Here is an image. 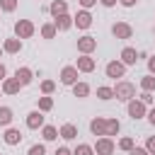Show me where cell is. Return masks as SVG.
<instances>
[{
  "mask_svg": "<svg viewBox=\"0 0 155 155\" xmlns=\"http://www.w3.org/2000/svg\"><path fill=\"white\" fill-rule=\"evenodd\" d=\"M78 73H80V70H78L75 65H65V68L61 70V82L68 85V87H73V85L78 82Z\"/></svg>",
  "mask_w": 155,
  "mask_h": 155,
  "instance_id": "ba28073f",
  "label": "cell"
},
{
  "mask_svg": "<svg viewBox=\"0 0 155 155\" xmlns=\"http://www.w3.org/2000/svg\"><path fill=\"white\" fill-rule=\"evenodd\" d=\"M73 155H94V148L87 143H78V148L73 150Z\"/></svg>",
  "mask_w": 155,
  "mask_h": 155,
  "instance_id": "f1b7e54d",
  "label": "cell"
},
{
  "mask_svg": "<svg viewBox=\"0 0 155 155\" xmlns=\"http://www.w3.org/2000/svg\"><path fill=\"white\" fill-rule=\"evenodd\" d=\"M104 73H107V78H124V73H126V65L121 63V61H109L107 63V68H104Z\"/></svg>",
  "mask_w": 155,
  "mask_h": 155,
  "instance_id": "52a82bcc",
  "label": "cell"
},
{
  "mask_svg": "<svg viewBox=\"0 0 155 155\" xmlns=\"http://www.w3.org/2000/svg\"><path fill=\"white\" fill-rule=\"evenodd\" d=\"M97 97L99 99H114V87H107V85H102V87H97Z\"/></svg>",
  "mask_w": 155,
  "mask_h": 155,
  "instance_id": "83f0119b",
  "label": "cell"
},
{
  "mask_svg": "<svg viewBox=\"0 0 155 155\" xmlns=\"http://www.w3.org/2000/svg\"><path fill=\"white\" fill-rule=\"evenodd\" d=\"M78 2H80V7H82V10H90V7H94L99 0H78Z\"/></svg>",
  "mask_w": 155,
  "mask_h": 155,
  "instance_id": "e575fe53",
  "label": "cell"
},
{
  "mask_svg": "<svg viewBox=\"0 0 155 155\" xmlns=\"http://www.w3.org/2000/svg\"><path fill=\"white\" fill-rule=\"evenodd\" d=\"M5 78H7V68H5V65H2V63H0V82H2V80H5Z\"/></svg>",
  "mask_w": 155,
  "mask_h": 155,
  "instance_id": "60d3db41",
  "label": "cell"
},
{
  "mask_svg": "<svg viewBox=\"0 0 155 155\" xmlns=\"http://www.w3.org/2000/svg\"><path fill=\"white\" fill-rule=\"evenodd\" d=\"M128 155H150V153H148L145 148H138V145H133V148L128 150Z\"/></svg>",
  "mask_w": 155,
  "mask_h": 155,
  "instance_id": "d590c367",
  "label": "cell"
},
{
  "mask_svg": "<svg viewBox=\"0 0 155 155\" xmlns=\"http://www.w3.org/2000/svg\"><path fill=\"white\" fill-rule=\"evenodd\" d=\"M51 109H53V97L51 94L39 97V111H51Z\"/></svg>",
  "mask_w": 155,
  "mask_h": 155,
  "instance_id": "d4e9b609",
  "label": "cell"
},
{
  "mask_svg": "<svg viewBox=\"0 0 155 155\" xmlns=\"http://www.w3.org/2000/svg\"><path fill=\"white\" fill-rule=\"evenodd\" d=\"M73 24H75L78 29H90V27H92V15H90V10H80V12L73 17Z\"/></svg>",
  "mask_w": 155,
  "mask_h": 155,
  "instance_id": "9c48e42d",
  "label": "cell"
},
{
  "mask_svg": "<svg viewBox=\"0 0 155 155\" xmlns=\"http://www.w3.org/2000/svg\"><path fill=\"white\" fill-rule=\"evenodd\" d=\"M10 124H12V109L0 107V126H10Z\"/></svg>",
  "mask_w": 155,
  "mask_h": 155,
  "instance_id": "4316f807",
  "label": "cell"
},
{
  "mask_svg": "<svg viewBox=\"0 0 155 155\" xmlns=\"http://www.w3.org/2000/svg\"><path fill=\"white\" fill-rule=\"evenodd\" d=\"M56 34H58V29H56V24L53 22H46V24H41V36L44 39H56Z\"/></svg>",
  "mask_w": 155,
  "mask_h": 155,
  "instance_id": "44dd1931",
  "label": "cell"
},
{
  "mask_svg": "<svg viewBox=\"0 0 155 155\" xmlns=\"http://www.w3.org/2000/svg\"><path fill=\"white\" fill-rule=\"evenodd\" d=\"M148 121H150V124H153V126H155V107H153V109H150V111H148Z\"/></svg>",
  "mask_w": 155,
  "mask_h": 155,
  "instance_id": "b9f144b4",
  "label": "cell"
},
{
  "mask_svg": "<svg viewBox=\"0 0 155 155\" xmlns=\"http://www.w3.org/2000/svg\"><path fill=\"white\" fill-rule=\"evenodd\" d=\"M121 131V124H119V119H107V136L111 138V136H116Z\"/></svg>",
  "mask_w": 155,
  "mask_h": 155,
  "instance_id": "484cf974",
  "label": "cell"
},
{
  "mask_svg": "<svg viewBox=\"0 0 155 155\" xmlns=\"http://www.w3.org/2000/svg\"><path fill=\"white\" fill-rule=\"evenodd\" d=\"M34 31H36V27H34L31 19H17V22H15V36H19V39H31Z\"/></svg>",
  "mask_w": 155,
  "mask_h": 155,
  "instance_id": "7a4b0ae2",
  "label": "cell"
},
{
  "mask_svg": "<svg viewBox=\"0 0 155 155\" xmlns=\"http://www.w3.org/2000/svg\"><path fill=\"white\" fill-rule=\"evenodd\" d=\"M27 128H31V131L44 128V111H39V109L29 111V114H27Z\"/></svg>",
  "mask_w": 155,
  "mask_h": 155,
  "instance_id": "8fae6325",
  "label": "cell"
},
{
  "mask_svg": "<svg viewBox=\"0 0 155 155\" xmlns=\"http://www.w3.org/2000/svg\"><path fill=\"white\" fill-rule=\"evenodd\" d=\"M114 97H116L119 102H131V99L136 97V87H133L128 80H121V82L114 85Z\"/></svg>",
  "mask_w": 155,
  "mask_h": 155,
  "instance_id": "6da1fadb",
  "label": "cell"
},
{
  "mask_svg": "<svg viewBox=\"0 0 155 155\" xmlns=\"http://www.w3.org/2000/svg\"><path fill=\"white\" fill-rule=\"evenodd\" d=\"M0 155H2V153H0Z\"/></svg>",
  "mask_w": 155,
  "mask_h": 155,
  "instance_id": "7dc6e473",
  "label": "cell"
},
{
  "mask_svg": "<svg viewBox=\"0 0 155 155\" xmlns=\"http://www.w3.org/2000/svg\"><path fill=\"white\" fill-rule=\"evenodd\" d=\"M75 68H78L80 73H92V70L97 68V61H94L90 53H80V58H78V63H75Z\"/></svg>",
  "mask_w": 155,
  "mask_h": 155,
  "instance_id": "8992f818",
  "label": "cell"
},
{
  "mask_svg": "<svg viewBox=\"0 0 155 155\" xmlns=\"http://www.w3.org/2000/svg\"><path fill=\"white\" fill-rule=\"evenodd\" d=\"M148 70H150V75H155V56L148 58Z\"/></svg>",
  "mask_w": 155,
  "mask_h": 155,
  "instance_id": "f35d334b",
  "label": "cell"
},
{
  "mask_svg": "<svg viewBox=\"0 0 155 155\" xmlns=\"http://www.w3.org/2000/svg\"><path fill=\"white\" fill-rule=\"evenodd\" d=\"M133 145H136V140H133V138H128V136H126V138H121V140H119V148H121V150H124V153H128V150H131V148H133Z\"/></svg>",
  "mask_w": 155,
  "mask_h": 155,
  "instance_id": "1f68e13d",
  "label": "cell"
},
{
  "mask_svg": "<svg viewBox=\"0 0 155 155\" xmlns=\"http://www.w3.org/2000/svg\"><path fill=\"white\" fill-rule=\"evenodd\" d=\"M53 24H56V29L58 31H65V29H70V27H75L73 24V17L65 12V15H58V17H53Z\"/></svg>",
  "mask_w": 155,
  "mask_h": 155,
  "instance_id": "9a60e30c",
  "label": "cell"
},
{
  "mask_svg": "<svg viewBox=\"0 0 155 155\" xmlns=\"http://www.w3.org/2000/svg\"><path fill=\"white\" fill-rule=\"evenodd\" d=\"M2 48H5V53H12V56H15V53L22 51V39H19V36H15V39H5V41H2Z\"/></svg>",
  "mask_w": 155,
  "mask_h": 155,
  "instance_id": "2e32d148",
  "label": "cell"
},
{
  "mask_svg": "<svg viewBox=\"0 0 155 155\" xmlns=\"http://www.w3.org/2000/svg\"><path fill=\"white\" fill-rule=\"evenodd\" d=\"M19 90H22V85H19L17 78H5V80H2V92H5V94H17Z\"/></svg>",
  "mask_w": 155,
  "mask_h": 155,
  "instance_id": "ac0fdd59",
  "label": "cell"
},
{
  "mask_svg": "<svg viewBox=\"0 0 155 155\" xmlns=\"http://www.w3.org/2000/svg\"><path fill=\"white\" fill-rule=\"evenodd\" d=\"M15 78L19 80V85H22V87H27V85L34 80V73H31V68L22 65V68H17V70H15Z\"/></svg>",
  "mask_w": 155,
  "mask_h": 155,
  "instance_id": "4fadbf2b",
  "label": "cell"
},
{
  "mask_svg": "<svg viewBox=\"0 0 155 155\" xmlns=\"http://www.w3.org/2000/svg\"><path fill=\"white\" fill-rule=\"evenodd\" d=\"M22 138H24V136H22V131H19V128H7V131H5V136H2V140H5L7 145H19V143H22Z\"/></svg>",
  "mask_w": 155,
  "mask_h": 155,
  "instance_id": "5bb4252c",
  "label": "cell"
},
{
  "mask_svg": "<svg viewBox=\"0 0 155 155\" xmlns=\"http://www.w3.org/2000/svg\"><path fill=\"white\" fill-rule=\"evenodd\" d=\"M148 104H143L140 99H131V102H126V109H128V116L133 119V121H138V119H143L145 114H148V109H145Z\"/></svg>",
  "mask_w": 155,
  "mask_h": 155,
  "instance_id": "3957f363",
  "label": "cell"
},
{
  "mask_svg": "<svg viewBox=\"0 0 155 155\" xmlns=\"http://www.w3.org/2000/svg\"><path fill=\"white\" fill-rule=\"evenodd\" d=\"M92 148H94V155H111L116 145H114V140L109 136H102V138H97V143Z\"/></svg>",
  "mask_w": 155,
  "mask_h": 155,
  "instance_id": "277c9868",
  "label": "cell"
},
{
  "mask_svg": "<svg viewBox=\"0 0 155 155\" xmlns=\"http://www.w3.org/2000/svg\"><path fill=\"white\" fill-rule=\"evenodd\" d=\"M2 53H5V48H2V46H0V56H2Z\"/></svg>",
  "mask_w": 155,
  "mask_h": 155,
  "instance_id": "ee69618b",
  "label": "cell"
},
{
  "mask_svg": "<svg viewBox=\"0 0 155 155\" xmlns=\"http://www.w3.org/2000/svg\"><path fill=\"white\" fill-rule=\"evenodd\" d=\"M41 92L44 94H53L56 92V82L53 80H41Z\"/></svg>",
  "mask_w": 155,
  "mask_h": 155,
  "instance_id": "4dcf8cb0",
  "label": "cell"
},
{
  "mask_svg": "<svg viewBox=\"0 0 155 155\" xmlns=\"http://www.w3.org/2000/svg\"><path fill=\"white\" fill-rule=\"evenodd\" d=\"M121 63H124V65H136V63H138V51L131 48V46H126V48L121 51Z\"/></svg>",
  "mask_w": 155,
  "mask_h": 155,
  "instance_id": "e0dca14e",
  "label": "cell"
},
{
  "mask_svg": "<svg viewBox=\"0 0 155 155\" xmlns=\"http://www.w3.org/2000/svg\"><path fill=\"white\" fill-rule=\"evenodd\" d=\"M140 90H143V92H155V75L140 78Z\"/></svg>",
  "mask_w": 155,
  "mask_h": 155,
  "instance_id": "cb8c5ba5",
  "label": "cell"
},
{
  "mask_svg": "<svg viewBox=\"0 0 155 155\" xmlns=\"http://www.w3.org/2000/svg\"><path fill=\"white\" fill-rule=\"evenodd\" d=\"M53 155H73V150L70 148H65V145H61V148H56V153Z\"/></svg>",
  "mask_w": 155,
  "mask_h": 155,
  "instance_id": "74e56055",
  "label": "cell"
},
{
  "mask_svg": "<svg viewBox=\"0 0 155 155\" xmlns=\"http://www.w3.org/2000/svg\"><path fill=\"white\" fill-rule=\"evenodd\" d=\"M27 155H46V148H44V143H34V145L27 150Z\"/></svg>",
  "mask_w": 155,
  "mask_h": 155,
  "instance_id": "d6a6232c",
  "label": "cell"
},
{
  "mask_svg": "<svg viewBox=\"0 0 155 155\" xmlns=\"http://www.w3.org/2000/svg\"><path fill=\"white\" fill-rule=\"evenodd\" d=\"M119 2H121V5H124V7H133V5H136V2H138V0H119Z\"/></svg>",
  "mask_w": 155,
  "mask_h": 155,
  "instance_id": "ab89813d",
  "label": "cell"
},
{
  "mask_svg": "<svg viewBox=\"0 0 155 155\" xmlns=\"http://www.w3.org/2000/svg\"><path fill=\"white\" fill-rule=\"evenodd\" d=\"M19 5V0H0V10L2 12H15Z\"/></svg>",
  "mask_w": 155,
  "mask_h": 155,
  "instance_id": "f546056e",
  "label": "cell"
},
{
  "mask_svg": "<svg viewBox=\"0 0 155 155\" xmlns=\"http://www.w3.org/2000/svg\"><path fill=\"white\" fill-rule=\"evenodd\" d=\"M90 131H92V136H107V119H102V116H94L92 121H90Z\"/></svg>",
  "mask_w": 155,
  "mask_h": 155,
  "instance_id": "7c38bea8",
  "label": "cell"
},
{
  "mask_svg": "<svg viewBox=\"0 0 155 155\" xmlns=\"http://www.w3.org/2000/svg\"><path fill=\"white\" fill-rule=\"evenodd\" d=\"M94 48H97V39H94V36L85 34V36L78 39V51H80V53H92Z\"/></svg>",
  "mask_w": 155,
  "mask_h": 155,
  "instance_id": "30bf717a",
  "label": "cell"
},
{
  "mask_svg": "<svg viewBox=\"0 0 155 155\" xmlns=\"http://www.w3.org/2000/svg\"><path fill=\"white\" fill-rule=\"evenodd\" d=\"M48 12H51L53 17L65 15V12H68V2H65V0H53V2H51V7H48Z\"/></svg>",
  "mask_w": 155,
  "mask_h": 155,
  "instance_id": "ffe728a7",
  "label": "cell"
},
{
  "mask_svg": "<svg viewBox=\"0 0 155 155\" xmlns=\"http://www.w3.org/2000/svg\"><path fill=\"white\" fill-rule=\"evenodd\" d=\"M111 34H114L116 39L126 41V39H131V36H133V27H131L128 22H116V24L111 27Z\"/></svg>",
  "mask_w": 155,
  "mask_h": 155,
  "instance_id": "5b68a950",
  "label": "cell"
},
{
  "mask_svg": "<svg viewBox=\"0 0 155 155\" xmlns=\"http://www.w3.org/2000/svg\"><path fill=\"white\" fill-rule=\"evenodd\" d=\"M99 2H102L104 7H114V5H116V0H99Z\"/></svg>",
  "mask_w": 155,
  "mask_h": 155,
  "instance_id": "7bdbcfd3",
  "label": "cell"
},
{
  "mask_svg": "<svg viewBox=\"0 0 155 155\" xmlns=\"http://www.w3.org/2000/svg\"><path fill=\"white\" fill-rule=\"evenodd\" d=\"M41 136H44V140H56L61 133H58V128H56V126H51V124H44V128H41Z\"/></svg>",
  "mask_w": 155,
  "mask_h": 155,
  "instance_id": "603a6c76",
  "label": "cell"
},
{
  "mask_svg": "<svg viewBox=\"0 0 155 155\" xmlns=\"http://www.w3.org/2000/svg\"><path fill=\"white\" fill-rule=\"evenodd\" d=\"M58 133H61L63 140H75V138H78V126H75V124H63Z\"/></svg>",
  "mask_w": 155,
  "mask_h": 155,
  "instance_id": "d6986e66",
  "label": "cell"
},
{
  "mask_svg": "<svg viewBox=\"0 0 155 155\" xmlns=\"http://www.w3.org/2000/svg\"><path fill=\"white\" fill-rule=\"evenodd\" d=\"M153 34H155V27H153Z\"/></svg>",
  "mask_w": 155,
  "mask_h": 155,
  "instance_id": "f6af8a7d",
  "label": "cell"
},
{
  "mask_svg": "<svg viewBox=\"0 0 155 155\" xmlns=\"http://www.w3.org/2000/svg\"><path fill=\"white\" fill-rule=\"evenodd\" d=\"M73 94H75L78 99H85V97L90 94V85H87V82H75V85H73Z\"/></svg>",
  "mask_w": 155,
  "mask_h": 155,
  "instance_id": "7402d4cb",
  "label": "cell"
},
{
  "mask_svg": "<svg viewBox=\"0 0 155 155\" xmlns=\"http://www.w3.org/2000/svg\"><path fill=\"white\" fill-rule=\"evenodd\" d=\"M145 150H148L150 155H155V136H150V138L145 140Z\"/></svg>",
  "mask_w": 155,
  "mask_h": 155,
  "instance_id": "836d02e7",
  "label": "cell"
},
{
  "mask_svg": "<svg viewBox=\"0 0 155 155\" xmlns=\"http://www.w3.org/2000/svg\"><path fill=\"white\" fill-rule=\"evenodd\" d=\"M0 12H2V10H0Z\"/></svg>",
  "mask_w": 155,
  "mask_h": 155,
  "instance_id": "c3c4849f",
  "label": "cell"
},
{
  "mask_svg": "<svg viewBox=\"0 0 155 155\" xmlns=\"http://www.w3.org/2000/svg\"><path fill=\"white\" fill-rule=\"evenodd\" d=\"M138 99H140L143 104H153V92H143V94H140Z\"/></svg>",
  "mask_w": 155,
  "mask_h": 155,
  "instance_id": "8d00e7d4",
  "label": "cell"
},
{
  "mask_svg": "<svg viewBox=\"0 0 155 155\" xmlns=\"http://www.w3.org/2000/svg\"><path fill=\"white\" fill-rule=\"evenodd\" d=\"M0 92H2V90H0Z\"/></svg>",
  "mask_w": 155,
  "mask_h": 155,
  "instance_id": "bcb514c9",
  "label": "cell"
}]
</instances>
